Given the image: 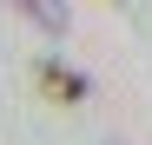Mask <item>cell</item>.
<instances>
[{
  "mask_svg": "<svg viewBox=\"0 0 152 145\" xmlns=\"http://www.w3.org/2000/svg\"><path fill=\"white\" fill-rule=\"evenodd\" d=\"M13 7L27 13V20H33L40 33H53V40L66 33V0H13Z\"/></svg>",
  "mask_w": 152,
  "mask_h": 145,
  "instance_id": "obj_2",
  "label": "cell"
},
{
  "mask_svg": "<svg viewBox=\"0 0 152 145\" xmlns=\"http://www.w3.org/2000/svg\"><path fill=\"white\" fill-rule=\"evenodd\" d=\"M40 92L60 99V106H80V99H86V72H73V66H60V59H40Z\"/></svg>",
  "mask_w": 152,
  "mask_h": 145,
  "instance_id": "obj_1",
  "label": "cell"
}]
</instances>
